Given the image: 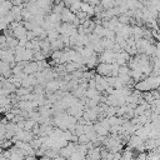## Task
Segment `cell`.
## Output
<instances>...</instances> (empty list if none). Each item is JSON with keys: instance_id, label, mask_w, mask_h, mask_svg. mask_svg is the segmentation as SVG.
Wrapping results in <instances>:
<instances>
[{"instance_id": "1", "label": "cell", "mask_w": 160, "mask_h": 160, "mask_svg": "<svg viewBox=\"0 0 160 160\" xmlns=\"http://www.w3.org/2000/svg\"><path fill=\"white\" fill-rule=\"evenodd\" d=\"M0 155H1V149H0Z\"/></svg>"}]
</instances>
